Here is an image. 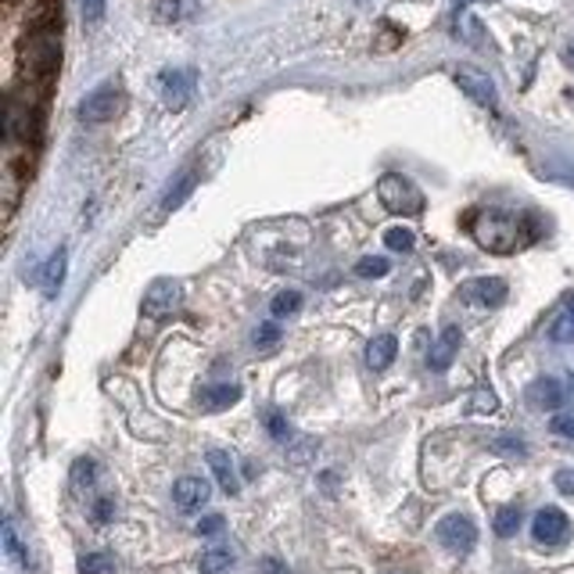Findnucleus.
I'll return each mask as SVG.
<instances>
[{"label":"nucleus","instance_id":"obj_32","mask_svg":"<svg viewBox=\"0 0 574 574\" xmlns=\"http://www.w3.org/2000/svg\"><path fill=\"white\" fill-rule=\"evenodd\" d=\"M499 406L496 395H492V388H478V395H474V410L478 413H492Z\"/></svg>","mask_w":574,"mask_h":574},{"label":"nucleus","instance_id":"obj_10","mask_svg":"<svg viewBox=\"0 0 574 574\" xmlns=\"http://www.w3.org/2000/svg\"><path fill=\"white\" fill-rule=\"evenodd\" d=\"M194 97V72L191 69H169L162 76V101L173 112H183Z\"/></svg>","mask_w":574,"mask_h":574},{"label":"nucleus","instance_id":"obj_21","mask_svg":"<svg viewBox=\"0 0 574 574\" xmlns=\"http://www.w3.org/2000/svg\"><path fill=\"white\" fill-rule=\"evenodd\" d=\"M496 535L499 539H510V535H517V528H521V506H503L496 514Z\"/></svg>","mask_w":574,"mask_h":574},{"label":"nucleus","instance_id":"obj_20","mask_svg":"<svg viewBox=\"0 0 574 574\" xmlns=\"http://www.w3.org/2000/svg\"><path fill=\"white\" fill-rule=\"evenodd\" d=\"M549 341H557V345H574V305L553 320V327H549Z\"/></svg>","mask_w":574,"mask_h":574},{"label":"nucleus","instance_id":"obj_11","mask_svg":"<svg viewBox=\"0 0 574 574\" xmlns=\"http://www.w3.org/2000/svg\"><path fill=\"white\" fill-rule=\"evenodd\" d=\"M209 499H212V485L205 478H194V474H187V478H180L173 485V503H176V510H183V514L201 510Z\"/></svg>","mask_w":574,"mask_h":574},{"label":"nucleus","instance_id":"obj_9","mask_svg":"<svg viewBox=\"0 0 574 574\" xmlns=\"http://www.w3.org/2000/svg\"><path fill=\"white\" fill-rule=\"evenodd\" d=\"M180 302H183V288H180V280H173V277H158L155 284L144 291V313L155 316V320L176 313Z\"/></svg>","mask_w":574,"mask_h":574},{"label":"nucleus","instance_id":"obj_30","mask_svg":"<svg viewBox=\"0 0 574 574\" xmlns=\"http://www.w3.org/2000/svg\"><path fill=\"white\" fill-rule=\"evenodd\" d=\"M492 445H496V453H510V456H524V442H521V438H510V435H499V438H492Z\"/></svg>","mask_w":574,"mask_h":574},{"label":"nucleus","instance_id":"obj_19","mask_svg":"<svg viewBox=\"0 0 574 574\" xmlns=\"http://www.w3.org/2000/svg\"><path fill=\"white\" fill-rule=\"evenodd\" d=\"M230 564H234V553H230L227 546H212V549H205V553L198 557V571L201 574H219V571H227Z\"/></svg>","mask_w":574,"mask_h":574},{"label":"nucleus","instance_id":"obj_25","mask_svg":"<svg viewBox=\"0 0 574 574\" xmlns=\"http://www.w3.org/2000/svg\"><path fill=\"white\" fill-rule=\"evenodd\" d=\"M115 571V560L108 553H87L80 557V574H112Z\"/></svg>","mask_w":574,"mask_h":574},{"label":"nucleus","instance_id":"obj_6","mask_svg":"<svg viewBox=\"0 0 574 574\" xmlns=\"http://www.w3.org/2000/svg\"><path fill=\"white\" fill-rule=\"evenodd\" d=\"M506 295L510 288L503 277H474L460 288V298L474 305V309H496V305L506 302Z\"/></svg>","mask_w":574,"mask_h":574},{"label":"nucleus","instance_id":"obj_22","mask_svg":"<svg viewBox=\"0 0 574 574\" xmlns=\"http://www.w3.org/2000/svg\"><path fill=\"white\" fill-rule=\"evenodd\" d=\"M388 270H392V262H388L384 255H366V259L356 262V277H363V280H377V277H384Z\"/></svg>","mask_w":574,"mask_h":574},{"label":"nucleus","instance_id":"obj_26","mask_svg":"<svg viewBox=\"0 0 574 574\" xmlns=\"http://www.w3.org/2000/svg\"><path fill=\"white\" fill-rule=\"evenodd\" d=\"M384 244L392 252H413V244H417V237H413V230L406 227H388L384 230Z\"/></svg>","mask_w":574,"mask_h":574},{"label":"nucleus","instance_id":"obj_14","mask_svg":"<svg viewBox=\"0 0 574 574\" xmlns=\"http://www.w3.org/2000/svg\"><path fill=\"white\" fill-rule=\"evenodd\" d=\"M528 402L535 410H560L567 402L564 384L553 381V377H539L532 388H528Z\"/></svg>","mask_w":574,"mask_h":574},{"label":"nucleus","instance_id":"obj_37","mask_svg":"<svg viewBox=\"0 0 574 574\" xmlns=\"http://www.w3.org/2000/svg\"><path fill=\"white\" fill-rule=\"evenodd\" d=\"M549 431H553V435H564V438H574V417H564V413H560V417L549 420Z\"/></svg>","mask_w":574,"mask_h":574},{"label":"nucleus","instance_id":"obj_3","mask_svg":"<svg viewBox=\"0 0 574 574\" xmlns=\"http://www.w3.org/2000/svg\"><path fill=\"white\" fill-rule=\"evenodd\" d=\"M377 198L392 216H420L424 212V191L402 173H384L377 180Z\"/></svg>","mask_w":574,"mask_h":574},{"label":"nucleus","instance_id":"obj_15","mask_svg":"<svg viewBox=\"0 0 574 574\" xmlns=\"http://www.w3.org/2000/svg\"><path fill=\"white\" fill-rule=\"evenodd\" d=\"M395 352H399L395 334H374L370 345H366V366L370 370H388L395 363Z\"/></svg>","mask_w":574,"mask_h":574},{"label":"nucleus","instance_id":"obj_24","mask_svg":"<svg viewBox=\"0 0 574 574\" xmlns=\"http://www.w3.org/2000/svg\"><path fill=\"white\" fill-rule=\"evenodd\" d=\"M302 309V295L298 291H280V295L273 298L270 313L277 316V320H284V316H295Z\"/></svg>","mask_w":574,"mask_h":574},{"label":"nucleus","instance_id":"obj_40","mask_svg":"<svg viewBox=\"0 0 574 574\" xmlns=\"http://www.w3.org/2000/svg\"><path fill=\"white\" fill-rule=\"evenodd\" d=\"M262 571H266V574H288V567L280 564V560H273V557H266V560H262Z\"/></svg>","mask_w":574,"mask_h":574},{"label":"nucleus","instance_id":"obj_7","mask_svg":"<svg viewBox=\"0 0 574 574\" xmlns=\"http://www.w3.org/2000/svg\"><path fill=\"white\" fill-rule=\"evenodd\" d=\"M456 87L471 97L474 105H481V108H499V90H496V83H492V76L488 72H481V69H474V65H460L456 69Z\"/></svg>","mask_w":574,"mask_h":574},{"label":"nucleus","instance_id":"obj_5","mask_svg":"<svg viewBox=\"0 0 574 574\" xmlns=\"http://www.w3.org/2000/svg\"><path fill=\"white\" fill-rule=\"evenodd\" d=\"M435 539L442 542L449 553H471L474 546H478V524H474L467 514H449L438 521L435 528Z\"/></svg>","mask_w":574,"mask_h":574},{"label":"nucleus","instance_id":"obj_2","mask_svg":"<svg viewBox=\"0 0 574 574\" xmlns=\"http://www.w3.org/2000/svg\"><path fill=\"white\" fill-rule=\"evenodd\" d=\"M22 76L36 83L40 90H47V83L54 80V72L61 65V29H29L26 44L19 51Z\"/></svg>","mask_w":574,"mask_h":574},{"label":"nucleus","instance_id":"obj_12","mask_svg":"<svg viewBox=\"0 0 574 574\" xmlns=\"http://www.w3.org/2000/svg\"><path fill=\"white\" fill-rule=\"evenodd\" d=\"M460 338H463L460 327H456V323H449L445 331L431 341V352H427V366H431L435 374H445L449 366H453L456 352H460Z\"/></svg>","mask_w":574,"mask_h":574},{"label":"nucleus","instance_id":"obj_18","mask_svg":"<svg viewBox=\"0 0 574 574\" xmlns=\"http://www.w3.org/2000/svg\"><path fill=\"white\" fill-rule=\"evenodd\" d=\"M241 399V388L237 384H216V388H201V395H198V406L201 410H227V406H234V402Z\"/></svg>","mask_w":574,"mask_h":574},{"label":"nucleus","instance_id":"obj_35","mask_svg":"<svg viewBox=\"0 0 574 574\" xmlns=\"http://www.w3.org/2000/svg\"><path fill=\"white\" fill-rule=\"evenodd\" d=\"M553 485L560 488L564 496H571L574 499V467H564V471H557V478H553Z\"/></svg>","mask_w":574,"mask_h":574},{"label":"nucleus","instance_id":"obj_39","mask_svg":"<svg viewBox=\"0 0 574 574\" xmlns=\"http://www.w3.org/2000/svg\"><path fill=\"white\" fill-rule=\"evenodd\" d=\"M313 449H316V442H313V438H302V442H298V449H295V453H291V460H295V463H305V460L313 456Z\"/></svg>","mask_w":574,"mask_h":574},{"label":"nucleus","instance_id":"obj_17","mask_svg":"<svg viewBox=\"0 0 574 574\" xmlns=\"http://www.w3.org/2000/svg\"><path fill=\"white\" fill-rule=\"evenodd\" d=\"M194 187H198V169H183V173L173 183H169V191H166V198H162V212L180 209V205L191 198Z\"/></svg>","mask_w":574,"mask_h":574},{"label":"nucleus","instance_id":"obj_13","mask_svg":"<svg viewBox=\"0 0 574 574\" xmlns=\"http://www.w3.org/2000/svg\"><path fill=\"white\" fill-rule=\"evenodd\" d=\"M205 463H209L212 478L219 481V488H223L227 496L241 492V478H237V467H234V460H230V453H223V449H209V453H205Z\"/></svg>","mask_w":574,"mask_h":574},{"label":"nucleus","instance_id":"obj_42","mask_svg":"<svg viewBox=\"0 0 574 574\" xmlns=\"http://www.w3.org/2000/svg\"><path fill=\"white\" fill-rule=\"evenodd\" d=\"M356 4H366V0H356Z\"/></svg>","mask_w":574,"mask_h":574},{"label":"nucleus","instance_id":"obj_34","mask_svg":"<svg viewBox=\"0 0 574 574\" xmlns=\"http://www.w3.org/2000/svg\"><path fill=\"white\" fill-rule=\"evenodd\" d=\"M155 15H158V22H173L180 15V0H158Z\"/></svg>","mask_w":574,"mask_h":574},{"label":"nucleus","instance_id":"obj_27","mask_svg":"<svg viewBox=\"0 0 574 574\" xmlns=\"http://www.w3.org/2000/svg\"><path fill=\"white\" fill-rule=\"evenodd\" d=\"M94 460H76L72 463V488H76V492H83V488H90L94 485Z\"/></svg>","mask_w":574,"mask_h":574},{"label":"nucleus","instance_id":"obj_29","mask_svg":"<svg viewBox=\"0 0 574 574\" xmlns=\"http://www.w3.org/2000/svg\"><path fill=\"white\" fill-rule=\"evenodd\" d=\"M456 33L463 36V40H471V44H481V26H478V19H471V15H460V22H456Z\"/></svg>","mask_w":574,"mask_h":574},{"label":"nucleus","instance_id":"obj_33","mask_svg":"<svg viewBox=\"0 0 574 574\" xmlns=\"http://www.w3.org/2000/svg\"><path fill=\"white\" fill-rule=\"evenodd\" d=\"M223 528H227V521L219 517V514H209V517L198 521V535H219Z\"/></svg>","mask_w":574,"mask_h":574},{"label":"nucleus","instance_id":"obj_4","mask_svg":"<svg viewBox=\"0 0 574 574\" xmlns=\"http://www.w3.org/2000/svg\"><path fill=\"white\" fill-rule=\"evenodd\" d=\"M122 112V87L115 80L101 83L97 90H90L87 97L80 101V119L87 126H101V122H112Z\"/></svg>","mask_w":574,"mask_h":574},{"label":"nucleus","instance_id":"obj_23","mask_svg":"<svg viewBox=\"0 0 574 574\" xmlns=\"http://www.w3.org/2000/svg\"><path fill=\"white\" fill-rule=\"evenodd\" d=\"M4 549H8V557L15 560V564L29 567V553H26V546L19 542V532H15V524H11V521H4Z\"/></svg>","mask_w":574,"mask_h":574},{"label":"nucleus","instance_id":"obj_28","mask_svg":"<svg viewBox=\"0 0 574 574\" xmlns=\"http://www.w3.org/2000/svg\"><path fill=\"white\" fill-rule=\"evenodd\" d=\"M266 431H270V438H277V442H291V424L280 417L277 410L266 413Z\"/></svg>","mask_w":574,"mask_h":574},{"label":"nucleus","instance_id":"obj_38","mask_svg":"<svg viewBox=\"0 0 574 574\" xmlns=\"http://www.w3.org/2000/svg\"><path fill=\"white\" fill-rule=\"evenodd\" d=\"M280 338V331L273 323H262L259 331H255V345H273V341Z\"/></svg>","mask_w":574,"mask_h":574},{"label":"nucleus","instance_id":"obj_41","mask_svg":"<svg viewBox=\"0 0 574 574\" xmlns=\"http://www.w3.org/2000/svg\"><path fill=\"white\" fill-rule=\"evenodd\" d=\"M453 4H456V11H460V8H467V4H471V0H453Z\"/></svg>","mask_w":574,"mask_h":574},{"label":"nucleus","instance_id":"obj_31","mask_svg":"<svg viewBox=\"0 0 574 574\" xmlns=\"http://www.w3.org/2000/svg\"><path fill=\"white\" fill-rule=\"evenodd\" d=\"M83 4V19L90 22V26H97V22L105 19V8H108V0H80Z\"/></svg>","mask_w":574,"mask_h":574},{"label":"nucleus","instance_id":"obj_36","mask_svg":"<svg viewBox=\"0 0 574 574\" xmlns=\"http://www.w3.org/2000/svg\"><path fill=\"white\" fill-rule=\"evenodd\" d=\"M112 514H115L112 499H97V503H94V521L97 524H108V521H112Z\"/></svg>","mask_w":574,"mask_h":574},{"label":"nucleus","instance_id":"obj_8","mask_svg":"<svg viewBox=\"0 0 574 574\" xmlns=\"http://www.w3.org/2000/svg\"><path fill=\"white\" fill-rule=\"evenodd\" d=\"M532 535L539 546H564L571 539V521L564 510L557 506H542L532 521Z\"/></svg>","mask_w":574,"mask_h":574},{"label":"nucleus","instance_id":"obj_43","mask_svg":"<svg viewBox=\"0 0 574 574\" xmlns=\"http://www.w3.org/2000/svg\"><path fill=\"white\" fill-rule=\"evenodd\" d=\"M571 381H574V377H571Z\"/></svg>","mask_w":574,"mask_h":574},{"label":"nucleus","instance_id":"obj_16","mask_svg":"<svg viewBox=\"0 0 574 574\" xmlns=\"http://www.w3.org/2000/svg\"><path fill=\"white\" fill-rule=\"evenodd\" d=\"M65 270H69V252L58 248L51 259L44 266V277H40V288H44V298H54L61 284H65Z\"/></svg>","mask_w":574,"mask_h":574},{"label":"nucleus","instance_id":"obj_1","mask_svg":"<svg viewBox=\"0 0 574 574\" xmlns=\"http://www.w3.org/2000/svg\"><path fill=\"white\" fill-rule=\"evenodd\" d=\"M471 237L481 244L485 252L510 255L535 241V230H528L521 216L503 212V209H485L471 219Z\"/></svg>","mask_w":574,"mask_h":574}]
</instances>
